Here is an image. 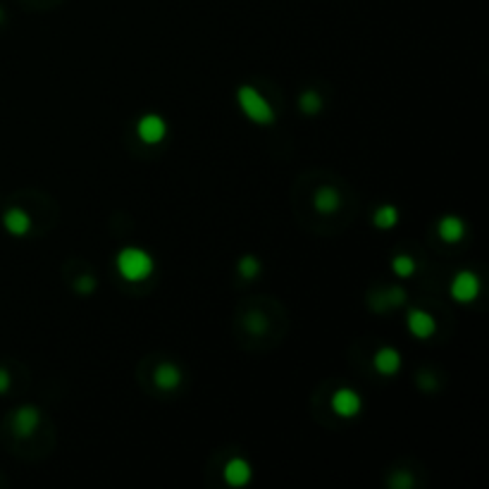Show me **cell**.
<instances>
[{
  "label": "cell",
  "mask_w": 489,
  "mask_h": 489,
  "mask_svg": "<svg viewBox=\"0 0 489 489\" xmlns=\"http://www.w3.org/2000/svg\"><path fill=\"white\" fill-rule=\"evenodd\" d=\"M408 329H411L413 337L430 339L432 334H435V329H437V322H435V318H432L430 313L416 308V311L408 313Z\"/></svg>",
  "instance_id": "7"
},
{
  "label": "cell",
  "mask_w": 489,
  "mask_h": 489,
  "mask_svg": "<svg viewBox=\"0 0 489 489\" xmlns=\"http://www.w3.org/2000/svg\"><path fill=\"white\" fill-rule=\"evenodd\" d=\"M237 101H239V108H241L243 112H246V117L253 119V122H258V124H272L274 122L272 106L253 86H239Z\"/></svg>",
  "instance_id": "2"
},
{
  "label": "cell",
  "mask_w": 489,
  "mask_h": 489,
  "mask_svg": "<svg viewBox=\"0 0 489 489\" xmlns=\"http://www.w3.org/2000/svg\"><path fill=\"white\" fill-rule=\"evenodd\" d=\"M451 296L456 298L458 303L475 301V298L480 296V279H477V274L470 270L458 272L451 282Z\"/></svg>",
  "instance_id": "3"
},
{
  "label": "cell",
  "mask_w": 489,
  "mask_h": 489,
  "mask_svg": "<svg viewBox=\"0 0 489 489\" xmlns=\"http://www.w3.org/2000/svg\"><path fill=\"white\" fill-rule=\"evenodd\" d=\"M153 382H156L158 389H174L182 382V372L172 363H160L156 368V372H153Z\"/></svg>",
  "instance_id": "12"
},
{
  "label": "cell",
  "mask_w": 489,
  "mask_h": 489,
  "mask_svg": "<svg viewBox=\"0 0 489 489\" xmlns=\"http://www.w3.org/2000/svg\"><path fill=\"white\" fill-rule=\"evenodd\" d=\"M136 132L143 143H160L165 134H167V127H165L163 117H158V115H146V117L139 119Z\"/></svg>",
  "instance_id": "5"
},
{
  "label": "cell",
  "mask_w": 489,
  "mask_h": 489,
  "mask_svg": "<svg viewBox=\"0 0 489 489\" xmlns=\"http://www.w3.org/2000/svg\"><path fill=\"white\" fill-rule=\"evenodd\" d=\"M10 389V372L5 368H0V394H5Z\"/></svg>",
  "instance_id": "23"
},
{
  "label": "cell",
  "mask_w": 489,
  "mask_h": 489,
  "mask_svg": "<svg viewBox=\"0 0 489 489\" xmlns=\"http://www.w3.org/2000/svg\"><path fill=\"white\" fill-rule=\"evenodd\" d=\"M372 363H375V370L380 372V375L392 377V375H396L398 368H401V356H398L396 348L384 346L375 353V361Z\"/></svg>",
  "instance_id": "8"
},
{
  "label": "cell",
  "mask_w": 489,
  "mask_h": 489,
  "mask_svg": "<svg viewBox=\"0 0 489 489\" xmlns=\"http://www.w3.org/2000/svg\"><path fill=\"white\" fill-rule=\"evenodd\" d=\"M246 329L253 334H263L267 329V320L263 315H256V313H253V315L246 318Z\"/></svg>",
  "instance_id": "18"
},
{
  "label": "cell",
  "mask_w": 489,
  "mask_h": 489,
  "mask_svg": "<svg viewBox=\"0 0 489 489\" xmlns=\"http://www.w3.org/2000/svg\"><path fill=\"white\" fill-rule=\"evenodd\" d=\"M363 408V401L358 396V392L353 389H337V394L332 396V411L337 413L339 418H356Z\"/></svg>",
  "instance_id": "4"
},
{
  "label": "cell",
  "mask_w": 489,
  "mask_h": 489,
  "mask_svg": "<svg viewBox=\"0 0 489 489\" xmlns=\"http://www.w3.org/2000/svg\"><path fill=\"white\" fill-rule=\"evenodd\" d=\"M239 272H241L243 279H253L258 272H261V263H258L253 256H243L241 261H239Z\"/></svg>",
  "instance_id": "17"
},
{
  "label": "cell",
  "mask_w": 489,
  "mask_h": 489,
  "mask_svg": "<svg viewBox=\"0 0 489 489\" xmlns=\"http://www.w3.org/2000/svg\"><path fill=\"white\" fill-rule=\"evenodd\" d=\"M384 296H387L389 306H401V303H406V291H403L401 287L387 289V291H384Z\"/></svg>",
  "instance_id": "19"
},
{
  "label": "cell",
  "mask_w": 489,
  "mask_h": 489,
  "mask_svg": "<svg viewBox=\"0 0 489 489\" xmlns=\"http://www.w3.org/2000/svg\"><path fill=\"white\" fill-rule=\"evenodd\" d=\"M372 308H375L377 313H382V311H387V308H389V303H387V296H384V291H377L375 296H372Z\"/></svg>",
  "instance_id": "22"
},
{
  "label": "cell",
  "mask_w": 489,
  "mask_h": 489,
  "mask_svg": "<svg viewBox=\"0 0 489 489\" xmlns=\"http://www.w3.org/2000/svg\"><path fill=\"white\" fill-rule=\"evenodd\" d=\"M93 287H96V279L93 277H79L77 282H74V289H77L79 294H91Z\"/></svg>",
  "instance_id": "21"
},
{
  "label": "cell",
  "mask_w": 489,
  "mask_h": 489,
  "mask_svg": "<svg viewBox=\"0 0 489 489\" xmlns=\"http://www.w3.org/2000/svg\"><path fill=\"white\" fill-rule=\"evenodd\" d=\"M224 480L232 487L248 485V480H251V466H248L243 458H232V461H227V466H224Z\"/></svg>",
  "instance_id": "9"
},
{
  "label": "cell",
  "mask_w": 489,
  "mask_h": 489,
  "mask_svg": "<svg viewBox=\"0 0 489 489\" xmlns=\"http://www.w3.org/2000/svg\"><path fill=\"white\" fill-rule=\"evenodd\" d=\"M3 224L10 234L22 237V234H27L29 229H32V217H29L24 211H19V208H10V211L3 215Z\"/></svg>",
  "instance_id": "11"
},
{
  "label": "cell",
  "mask_w": 489,
  "mask_h": 489,
  "mask_svg": "<svg viewBox=\"0 0 489 489\" xmlns=\"http://www.w3.org/2000/svg\"><path fill=\"white\" fill-rule=\"evenodd\" d=\"M38 422H41V413H38L36 406H22L17 413H14V432L17 437H32L36 432Z\"/></svg>",
  "instance_id": "6"
},
{
  "label": "cell",
  "mask_w": 489,
  "mask_h": 489,
  "mask_svg": "<svg viewBox=\"0 0 489 489\" xmlns=\"http://www.w3.org/2000/svg\"><path fill=\"white\" fill-rule=\"evenodd\" d=\"M392 270L398 274V277H411L416 272V261L411 256H396L392 261Z\"/></svg>",
  "instance_id": "16"
},
{
  "label": "cell",
  "mask_w": 489,
  "mask_h": 489,
  "mask_svg": "<svg viewBox=\"0 0 489 489\" xmlns=\"http://www.w3.org/2000/svg\"><path fill=\"white\" fill-rule=\"evenodd\" d=\"M416 482H413V477L408 475V473H398V475H394L392 477V487H396V489H411Z\"/></svg>",
  "instance_id": "20"
},
{
  "label": "cell",
  "mask_w": 489,
  "mask_h": 489,
  "mask_svg": "<svg viewBox=\"0 0 489 489\" xmlns=\"http://www.w3.org/2000/svg\"><path fill=\"white\" fill-rule=\"evenodd\" d=\"M117 270L127 282H141L153 272V258L141 248H122L117 256Z\"/></svg>",
  "instance_id": "1"
},
{
  "label": "cell",
  "mask_w": 489,
  "mask_h": 489,
  "mask_svg": "<svg viewBox=\"0 0 489 489\" xmlns=\"http://www.w3.org/2000/svg\"><path fill=\"white\" fill-rule=\"evenodd\" d=\"M298 106L306 115H318L322 110V98L318 91H306L301 93V98H298Z\"/></svg>",
  "instance_id": "15"
},
{
  "label": "cell",
  "mask_w": 489,
  "mask_h": 489,
  "mask_svg": "<svg viewBox=\"0 0 489 489\" xmlns=\"http://www.w3.org/2000/svg\"><path fill=\"white\" fill-rule=\"evenodd\" d=\"M372 222H375V227H380V229H392V227H396V222H398V211L394 206H382V208H377V213L372 215Z\"/></svg>",
  "instance_id": "14"
},
{
  "label": "cell",
  "mask_w": 489,
  "mask_h": 489,
  "mask_svg": "<svg viewBox=\"0 0 489 489\" xmlns=\"http://www.w3.org/2000/svg\"><path fill=\"white\" fill-rule=\"evenodd\" d=\"M313 206H315V211L322 213V215H332V213H337L339 206H342V196H339L334 189L322 187V189H318V191H315Z\"/></svg>",
  "instance_id": "10"
},
{
  "label": "cell",
  "mask_w": 489,
  "mask_h": 489,
  "mask_svg": "<svg viewBox=\"0 0 489 489\" xmlns=\"http://www.w3.org/2000/svg\"><path fill=\"white\" fill-rule=\"evenodd\" d=\"M466 234V227H463V219L461 217H453V215H446L439 222V237L449 243H456L463 239Z\"/></svg>",
  "instance_id": "13"
}]
</instances>
